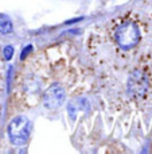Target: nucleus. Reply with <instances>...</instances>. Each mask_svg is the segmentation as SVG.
<instances>
[{
  "label": "nucleus",
  "mask_w": 152,
  "mask_h": 154,
  "mask_svg": "<svg viewBox=\"0 0 152 154\" xmlns=\"http://www.w3.org/2000/svg\"><path fill=\"white\" fill-rule=\"evenodd\" d=\"M89 109H90V104L86 99H77V100H73L67 104V112H69L72 119H75L80 111L88 112Z\"/></svg>",
  "instance_id": "39448f33"
},
{
  "label": "nucleus",
  "mask_w": 152,
  "mask_h": 154,
  "mask_svg": "<svg viewBox=\"0 0 152 154\" xmlns=\"http://www.w3.org/2000/svg\"><path fill=\"white\" fill-rule=\"evenodd\" d=\"M31 122L27 116L24 115H19L15 116L10 123H8V138H10L11 143L15 146H22L24 145L30 138L31 134Z\"/></svg>",
  "instance_id": "f257e3e1"
},
{
  "label": "nucleus",
  "mask_w": 152,
  "mask_h": 154,
  "mask_svg": "<svg viewBox=\"0 0 152 154\" xmlns=\"http://www.w3.org/2000/svg\"><path fill=\"white\" fill-rule=\"evenodd\" d=\"M65 89L62 85L53 84L46 89L45 95H43V106L47 109H55L61 107L65 101Z\"/></svg>",
  "instance_id": "20e7f679"
},
{
  "label": "nucleus",
  "mask_w": 152,
  "mask_h": 154,
  "mask_svg": "<svg viewBox=\"0 0 152 154\" xmlns=\"http://www.w3.org/2000/svg\"><path fill=\"white\" fill-rule=\"evenodd\" d=\"M140 30L133 22H125L120 24L115 32V39L123 50H129L140 42Z\"/></svg>",
  "instance_id": "f03ea898"
},
{
  "label": "nucleus",
  "mask_w": 152,
  "mask_h": 154,
  "mask_svg": "<svg viewBox=\"0 0 152 154\" xmlns=\"http://www.w3.org/2000/svg\"><path fill=\"white\" fill-rule=\"evenodd\" d=\"M3 54H4V58L7 60H11L12 58V56H13V48L12 46H5L4 48V50H3Z\"/></svg>",
  "instance_id": "0eeeda50"
},
{
  "label": "nucleus",
  "mask_w": 152,
  "mask_h": 154,
  "mask_svg": "<svg viewBox=\"0 0 152 154\" xmlns=\"http://www.w3.org/2000/svg\"><path fill=\"white\" fill-rule=\"evenodd\" d=\"M31 49H32V46H31V45H28V46H27V48L24 49L23 51H22V54H20V58H22V60H24V58H26V56L30 53V51H31Z\"/></svg>",
  "instance_id": "6e6552de"
},
{
  "label": "nucleus",
  "mask_w": 152,
  "mask_h": 154,
  "mask_svg": "<svg viewBox=\"0 0 152 154\" xmlns=\"http://www.w3.org/2000/svg\"><path fill=\"white\" fill-rule=\"evenodd\" d=\"M129 96L132 97H143L148 91V79L142 70H135L128 77V84H127Z\"/></svg>",
  "instance_id": "7ed1b4c3"
},
{
  "label": "nucleus",
  "mask_w": 152,
  "mask_h": 154,
  "mask_svg": "<svg viewBox=\"0 0 152 154\" xmlns=\"http://www.w3.org/2000/svg\"><path fill=\"white\" fill-rule=\"evenodd\" d=\"M13 30V24L11 19L4 14H0V32L1 34H10Z\"/></svg>",
  "instance_id": "423d86ee"
}]
</instances>
